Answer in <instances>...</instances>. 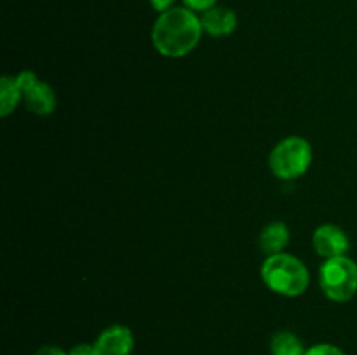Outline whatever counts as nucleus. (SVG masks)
Returning a JSON list of instances; mask_svg holds the SVG:
<instances>
[{
	"label": "nucleus",
	"instance_id": "obj_1",
	"mask_svg": "<svg viewBox=\"0 0 357 355\" xmlns=\"http://www.w3.org/2000/svg\"><path fill=\"white\" fill-rule=\"evenodd\" d=\"M201 17L188 7H173L159 14L152 28V44L160 56L183 58L201 42Z\"/></svg>",
	"mask_w": 357,
	"mask_h": 355
},
{
	"label": "nucleus",
	"instance_id": "obj_2",
	"mask_svg": "<svg viewBox=\"0 0 357 355\" xmlns=\"http://www.w3.org/2000/svg\"><path fill=\"white\" fill-rule=\"evenodd\" d=\"M261 281L275 294L295 298L307 291L310 277L307 267L298 258L288 253H279L264 261Z\"/></svg>",
	"mask_w": 357,
	"mask_h": 355
},
{
	"label": "nucleus",
	"instance_id": "obj_3",
	"mask_svg": "<svg viewBox=\"0 0 357 355\" xmlns=\"http://www.w3.org/2000/svg\"><path fill=\"white\" fill-rule=\"evenodd\" d=\"M312 164V146L305 138L288 136L272 148L268 157L271 171L281 180H295L305 174Z\"/></svg>",
	"mask_w": 357,
	"mask_h": 355
},
{
	"label": "nucleus",
	"instance_id": "obj_4",
	"mask_svg": "<svg viewBox=\"0 0 357 355\" xmlns=\"http://www.w3.org/2000/svg\"><path fill=\"white\" fill-rule=\"evenodd\" d=\"M319 282L331 301H351L357 292V263L349 256L326 260L319 270Z\"/></svg>",
	"mask_w": 357,
	"mask_h": 355
},
{
	"label": "nucleus",
	"instance_id": "obj_5",
	"mask_svg": "<svg viewBox=\"0 0 357 355\" xmlns=\"http://www.w3.org/2000/svg\"><path fill=\"white\" fill-rule=\"evenodd\" d=\"M312 244L319 256H323L324 260H331V258L347 256L351 240L340 226L326 223V225L317 226L312 235Z\"/></svg>",
	"mask_w": 357,
	"mask_h": 355
},
{
	"label": "nucleus",
	"instance_id": "obj_6",
	"mask_svg": "<svg viewBox=\"0 0 357 355\" xmlns=\"http://www.w3.org/2000/svg\"><path fill=\"white\" fill-rule=\"evenodd\" d=\"M98 355H131L135 350V334L128 326L114 324L94 341Z\"/></svg>",
	"mask_w": 357,
	"mask_h": 355
},
{
	"label": "nucleus",
	"instance_id": "obj_7",
	"mask_svg": "<svg viewBox=\"0 0 357 355\" xmlns=\"http://www.w3.org/2000/svg\"><path fill=\"white\" fill-rule=\"evenodd\" d=\"M202 30L211 37H229L237 28V14L223 6H215L201 16Z\"/></svg>",
	"mask_w": 357,
	"mask_h": 355
},
{
	"label": "nucleus",
	"instance_id": "obj_8",
	"mask_svg": "<svg viewBox=\"0 0 357 355\" xmlns=\"http://www.w3.org/2000/svg\"><path fill=\"white\" fill-rule=\"evenodd\" d=\"M23 101L28 110L35 115H51L58 104L52 87L42 80H37L30 89L24 90Z\"/></svg>",
	"mask_w": 357,
	"mask_h": 355
},
{
	"label": "nucleus",
	"instance_id": "obj_9",
	"mask_svg": "<svg viewBox=\"0 0 357 355\" xmlns=\"http://www.w3.org/2000/svg\"><path fill=\"white\" fill-rule=\"evenodd\" d=\"M289 244V230L284 223L275 221L271 223L260 233V247L265 254L284 253V247Z\"/></svg>",
	"mask_w": 357,
	"mask_h": 355
},
{
	"label": "nucleus",
	"instance_id": "obj_10",
	"mask_svg": "<svg viewBox=\"0 0 357 355\" xmlns=\"http://www.w3.org/2000/svg\"><path fill=\"white\" fill-rule=\"evenodd\" d=\"M307 348L291 331H278L271 340L272 355H305Z\"/></svg>",
	"mask_w": 357,
	"mask_h": 355
},
{
	"label": "nucleus",
	"instance_id": "obj_11",
	"mask_svg": "<svg viewBox=\"0 0 357 355\" xmlns=\"http://www.w3.org/2000/svg\"><path fill=\"white\" fill-rule=\"evenodd\" d=\"M20 101H23V94L17 87L16 77H2L0 80V115L7 117L13 113Z\"/></svg>",
	"mask_w": 357,
	"mask_h": 355
},
{
	"label": "nucleus",
	"instance_id": "obj_12",
	"mask_svg": "<svg viewBox=\"0 0 357 355\" xmlns=\"http://www.w3.org/2000/svg\"><path fill=\"white\" fill-rule=\"evenodd\" d=\"M305 355H347L342 348H338L337 345L331 343H317L312 345L310 348H307Z\"/></svg>",
	"mask_w": 357,
	"mask_h": 355
},
{
	"label": "nucleus",
	"instance_id": "obj_13",
	"mask_svg": "<svg viewBox=\"0 0 357 355\" xmlns=\"http://www.w3.org/2000/svg\"><path fill=\"white\" fill-rule=\"evenodd\" d=\"M216 2H218V0H183L185 7H188V9L194 10V13H206V10H209L211 7H215Z\"/></svg>",
	"mask_w": 357,
	"mask_h": 355
},
{
	"label": "nucleus",
	"instance_id": "obj_14",
	"mask_svg": "<svg viewBox=\"0 0 357 355\" xmlns=\"http://www.w3.org/2000/svg\"><path fill=\"white\" fill-rule=\"evenodd\" d=\"M68 355H98L96 348H94V343H79L68 352Z\"/></svg>",
	"mask_w": 357,
	"mask_h": 355
},
{
	"label": "nucleus",
	"instance_id": "obj_15",
	"mask_svg": "<svg viewBox=\"0 0 357 355\" xmlns=\"http://www.w3.org/2000/svg\"><path fill=\"white\" fill-rule=\"evenodd\" d=\"M174 2L176 0H150V6H152L153 10H157L159 14L166 13V10L173 9Z\"/></svg>",
	"mask_w": 357,
	"mask_h": 355
},
{
	"label": "nucleus",
	"instance_id": "obj_16",
	"mask_svg": "<svg viewBox=\"0 0 357 355\" xmlns=\"http://www.w3.org/2000/svg\"><path fill=\"white\" fill-rule=\"evenodd\" d=\"M35 355H68V352L61 350V348L56 347V345H45V347L38 348Z\"/></svg>",
	"mask_w": 357,
	"mask_h": 355
}]
</instances>
